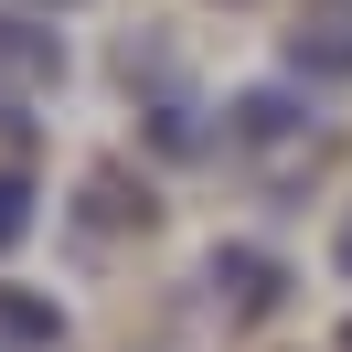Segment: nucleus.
I'll return each mask as SVG.
<instances>
[{
	"label": "nucleus",
	"mask_w": 352,
	"mask_h": 352,
	"mask_svg": "<svg viewBox=\"0 0 352 352\" xmlns=\"http://www.w3.org/2000/svg\"><path fill=\"white\" fill-rule=\"evenodd\" d=\"M139 235H160V192L129 171V160H96L86 182H75V256H118V245H139Z\"/></svg>",
	"instance_id": "1"
},
{
	"label": "nucleus",
	"mask_w": 352,
	"mask_h": 352,
	"mask_svg": "<svg viewBox=\"0 0 352 352\" xmlns=\"http://www.w3.org/2000/svg\"><path fill=\"white\" fill-rule=\"evenodd\" d=\"M288 299V267L267 256V245H214V256H203V309H214V320H267V309Z\"/></svg>",
	"instance_id": "2"
},
{
	"label": "nucleus",
	"mask_w": 352,
	"mask_h": 352,
	"mask_svg": "<svg viewBox=\"0 0 352 352\" xmlns=\"http://www.w3.org/2000/svg\"><path fill=\"white\" fill-rule=\"evenodd\" d=\"M65 75H75L65 32H54L43 11H11V0H0V86H11V96H43V86H65Z\"/></svg>",
	"instance_id": "3"
},
{
	"label": "nucleus",
	"mask_w": 352,
	"mask_h": 352,
	"mask_svg": "<svg viewBox=\"0 0 352 352\" xmlns=\"http://www.w3.org/2000/svg\"><path fill=\"white\" fill-rule=\"evenodd\" d=\"M288 75L352 86V0H309L299 22H288Z\"/></svg>",
	"instance_id": "4"
},
{
	"label": "nucleus",
	"mask_w": 352,
	"mask_h": 352,
	"mask_svg": "<svg viewBox=\"0 0 352 352\" xmlns=\"http://www.w3.org/2000/svg\"><path fill=\"white\" fill-rule=\"evenodd\" d=\"M0 352H65V309L22 278H0Z\"/></svg>",
	"instance_id": "5"
},
{
	"label": "nucleus",
	"mask_w": 352,
	"mask_h": 352,
	"mask_svg": "<svg viewBox=\"0 0 352 352\" xmlns=\"http://www.w3.org/2000/svg\"><path fill=\"white\" fill-rule=\"evenodd\" d=\"M309 129V107H299V86H256L235 107V150H288V139Z\"/></svg>",
	"instance_id": "6"
},
{
	"label": "nucleus",
	"mask_w": 352,
	"mask_h": 352,
	"mask_svg": "<svg viewBox=\"0 0 352 352\" xmlns=\"http://www.w3.org/2000/svg\"><path fill=\"white\" fill-rule=\"evenodd\" d=\"M43 214V192H32V171H11V160H0V256H11V245H22V224Z\"/></svg>",
	"instance_id": "7"
},
{
	"label": "nucleus",
	"mask_w": 352,
	"mask_h": 352,
	"mask_svg": "<svg viewBox=\"0 0 352 352\" xmlns=\"http://www.w3.org/2000/svg\"><path fill=\"white\" fill-rule=\"evenodd\" d=\"M150 139H160V150H203V96H160V107H150Z\"/></svg>",
	"instance_id": "8"
},
{
	"label": "nucleus",
	"mask_w": 352,
	"mask_h": 352,
	"mask_svg": "<svg viewBox=\"0 0 352 352\" xmlns=\"http://www.w3.org/2000/svg\"><path fill=\"white\" fill-rule=\"evenodd\" d=\"M0 139H11V150H32V118L11 107V96H0Z\"/></svg>",
	"instance_id": "9"
},
{
	"label": "nucleus",
	"mask_w": 352,
	"mask_h": 352,
	"mask_svg": "<svg viewBox=\"0 0 352 352\" xmlns=\"http://www.w3.org/2000/svg\"><path fill=\"white\" fill-rule=\"evenodd\" d=\"M331 267L352 278V203H342V224H331Z\"/></svg>",
	"instance_id": "10"
},
{
	"label": "nucleus",
	"mask_w": 352,
	"mask_h": 352,
	"mask_svg": "<svg viewBox=\"0 0 352 352\" xmlns=\"http://www.w3.org/2000/svg\"><path fill=\"white\" fill-rule=\"evenodd\" d=\"M331 342H342V352H352V320H342V331H331Z\"/></svg>",
	"instance_id": "11"
},
{
	"label": "nucleus",
	"mask_w": 352,
	"mask_h": 352,
	"mask_svg": "<svg viewBox=\"0 0 352 352\" xmlns=\"http://www.w3.org/2000/svg\"><path fill=\"white\" fill-rule=\"evenodd\" d=\"M214 11H245V0H214Z\"/></svg>",
	"instance_id": "12"
},
{
	"label": "nucleus",
	"mask_w": 352,
	"mask_h": 352,
	"mask_svg": "<svg viewBox=\"0 0 352 352\" xmlns=\"http://www.w3.org/2000/svg\"><path fill=\"white\" fill-rule=\"evenodd\" d=\"M32 11H54V0H32Z\"/></svg>",
	"instance_id": "13"
}]
</instances>
